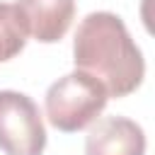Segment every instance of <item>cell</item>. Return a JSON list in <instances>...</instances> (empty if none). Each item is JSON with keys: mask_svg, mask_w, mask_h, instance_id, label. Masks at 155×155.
<instances>
[{"mask_svg": "<svg viewBox=\"0 0 155 155\" xmlns=\"http://www.w3.org/2000/svg\"><path fill=\"white\" fill-rule=\"evenodd\" d=\"M73 61L80 73L94 78L107 97L136 92L145 75V61L131 39L121 17L111 12H90L75 31Z\"/></svg>", "mask_w": 155, "mask_h": 155, "instance_id": "obj_1", "label": "cell"}, {"mask_svg": "<svg viewBox=\"0 0 155 155\" xmlns=\"http://www.w3.org/2000/svg\"><path fill=\"white\" fill-rule=\"evenodd\" d=\"M107 99L109 97L104 87L94 78L75 70L58 78L48 87L44 99L46 119L53 128L63 133H75L97 121V116L107 107Z\"/></svg>", "mask_w": 155, "mask_h": 155, "instance_id": "obj_2", "label": "cell"}, {"mask_svg": "<svg viewBox=\"0 0 155 155\" xmlns=\"http://www.w3.org/2000/svg\"><path fill=\"white\" fill-rule=\"evenodd\" d=\"M46 128L31 97L0 90V150L5 155H41Z\"/></svg>", "mask_w": 155, "mask_h": 155, "instance_id": "obj_3", "label": "cell"}, {"mask_svg": "<svg viewBox=\"0 0 155 155\" xmlns=\"http://www.w3.org/2000/svg\"><path fill=\"white\" fill-rule=\"evenodd\" d=\"M85 155H145V133L126 116H104L90 128Z\"/></svg>", "mask_w": 155, "mask_h": 155, "instance_id": "obj_4", "label": "cell"}, {"mask_svg": "<svg viewBox=\"0 0 155 155\" xmlns=\"http://www.w3.org/2000/svg\"><path fill=\"white\" fill-rule=\"evenodd\" d=\"M27 36L53 44L65 36L75 17V0H17Z\"/></svg>", "mask_w": 155, "mask_h": 155, "instance_id": "obj_5", "label": "cell"}, {"mask_svg": "<svg viewBox=\"0 0 155 155\" xmlns=\"http://www.w3.org/2000/svg\"><path fill=\"white\" fill-rule=\"evenodd\" d=\"M27 44V29L17 5L0 2V63L15 58Z\"/></svg>", "mask_w": 155, "mask_h": 155, "instance_id": "obj_6", "label": "cell"}]
</instances>
